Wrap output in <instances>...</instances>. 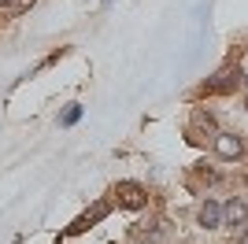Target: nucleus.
I'll return each instance as SVG.
<instances>
[{"label":"nucleus","mask_w":248,"mask_h":244,"mask_svg":"<svg viewBox=\"0 0 248 244\" xmlns=\"http://www.w3.org/2000/svg\"><path fill=\"white\" fill-rule=\"evenodd\" d=\"M115 196H119V203H123V207H130V211H137V207H145V203H148V193H145L137 182H119Z\"/></svg>","instance_id":"1"},{"label":"nucleus","mask_w":248,"mask_h":244,"mask_svg":"<svg viewBox=\"0 0 248 244\" xmlns=\"http://www.w3.org/2000/svg\"><path fill=\"white\" fill-rule=\"evenodd\" d=\"M241 148H245V144H241V137H233V133H218L215 137V152L222 155V159H237Z\"/></svg>","instance_id":"2"},{"label":"nucleus","mask_w":248,"mask_h":244,"mask_svg":"<svg viewBox=\"0 0 248 244\" xmlns=\"http://www.w3.org/2000/svg\"><path fill=\"white\" fill-rule=\"evenodd\" d=\"M222 218H226V226H245V218H248V207H245V200H233L222 207Z\"/></svg>","instance_id":"3"},{"label":"nucleus","mask_w":248,"mask_h":244,"mask_svg":"<svg viewBox=\"0 0 248 244\" xmlns=\"http://www.w3.org/2000/svg\"><path fill=\"white\" fill-rule=\"evenodd\" d=\"M218 222H222V207H218L215 200L200 203V226H207V229H215Z\"/></svg>","instance_id":"4"},{"label":"nucleus","mask_w":248,"mask_h":244,"mask_svg":"<svg viewBox=\"0 0 248 244\" xmlns=\"http://www.w3.org/2000/svg\"><path fill=\"white\" fill-rule=\"evenodd\" d=\"M30 8H33V0H0V15H8V19H15V15H22Z\"/></svg>","instance_id":"5"},{"label":"nucleus","mask_w":248,"mask_h":244,"mask_svg":"<svg viewBox=\"0 0 248 244\" xmlns=\"http://www.w3.org/2000/svg\"><path fill=\"white\" fill-rule=\"evenodd\" d=\"M104 214H108V203H96V207H93V211H89V214H85V218H78V222L71 226V233H78V229H85V226H89V222H96V218H104Z\"/></svg>","instance_id":"6"},{"label":"nucleus","mask_w":248,"mask_h":244,"mask_svg":"<svg viewBox=\"0 0 248 244\" xmlns=\"http://www.w3.org/2000/svg\"><path fill=\"white\" fill-rule=\"evenodd\" d=\"M233 81H237V78H233V71L226 67L215 81H207V89H211V92H226V89H233Z\"/></svg>","instance_id":"7"},{"label":"nucleus","mask_w":248,"mask_h":244,"mask_svg":"<svg viewBox=\"0 0 248 244\" xmlns=\"http://www.w3.org/2000/svg\"><path fill=\"white\" fill-rule=\"evenodd\" d=\"M78 115H82V111H78V107H67V115H63V122L71 126V122H78Z\"/></svg>","instance_id":"8"},{"label":"nucleus","mask_w":248,"mask_h":244,"mask_svg":"<svg viewBox=\"0 0 248 244\" xmlns=\"http://www.w3.org/2000/svg\"><path fill=\"white\" fill-rule=\"evenodd\" d=\"M130 244H152V241H145V233H137V237H134Z\"/></svg>","instance_id":"9"},{"label":"nucleus","mask_w":248,"mask_h":244,"mask_svg":"<svg viewBox=\"0 0 248 244\" xmlns=\"http://www.w3.org/2000/svg\"><path fill=\"white\" fill-rule=\"evenodd\" d=\"M233 244H248V229H245V233H241V237H237Z\"/></svg>","instance_id":"10"},{"label":"nucleus","mask_w":248,"mask_h":244,"mask_svg":"<svg viewBox=\"0 0 248 244\" xmlns=\"http://www.w3.org/2000/svg\"><path fill=\"white\" fill-rule=\"evenodd\" d=\"M104 4H111V0H104Z\"/></svg>","instance_id":"11"}]
</instances>
